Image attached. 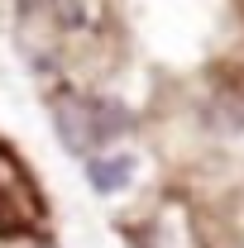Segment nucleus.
Returning <instances> with one entry per match:
<instances>
[{
    "mask_svg": "<svg viewBox=\"0 0 244 248\" xmlns=\"http://www.w3.org/2000/svg\"><path fill=\"white\" fill-rule=\"evenodd\" d=\"M53 129H58L62 148L77 157L101 153L110 139H120L129 129V115H124L115 100H96V95H77L67 91L53 100Z\"/></svg>",
    "mask_w": 244,
    "mask_h": 248,
    "instance_id": "obj_1",
    "label": "nucleus"
},
{
    "mask_svg": "<svg viewBox=\"0 0 244 248\" xmlns=\"http://www.w3.org/2000/svg\"><path fill=\"white\" fill-rule=\"evenodd\" d=\"M38 215H43V205H38L29 172L0 148V224L5 229H29V224H38Z\"/></svg>",
    "mask_w": 244,
    "mask_h": 248,
    "instance_id": "obj_2",
    "label": "nucleus"
},
{
    "mask_svg": "<svg viewBox=\"0 0 244 248\" xmlns=\"http://www.w3.org/2000/svg\"><path fill=\"white\" fill-rule=\"evenodd\" d=\"M139 248H201V244H196V229H192V219H187L182 205H163L149 219Z\"/></svg>",
    "mask_w": 244,
    "mask_h": 248,
    "instance_id": "obj_3",
    "label": "nucleus"
},
{
    "mask_svg": "<svg viewBox=\"0 0 244 248\" xmlns=\"http://www.w3.org/2000/svg\"><path fill=\"white\" fill-rule=\"evenodd\" d=\"M87 172H91V186L101 191V196H115V191H124L129 177H134V157H124V153H96V157H87Z\"/></svg>",
    "mask_w": 244,
    "mask_h": 248,
    "instance_id": "obj_4",
    "label": "nucleus"
}]
</instances>
